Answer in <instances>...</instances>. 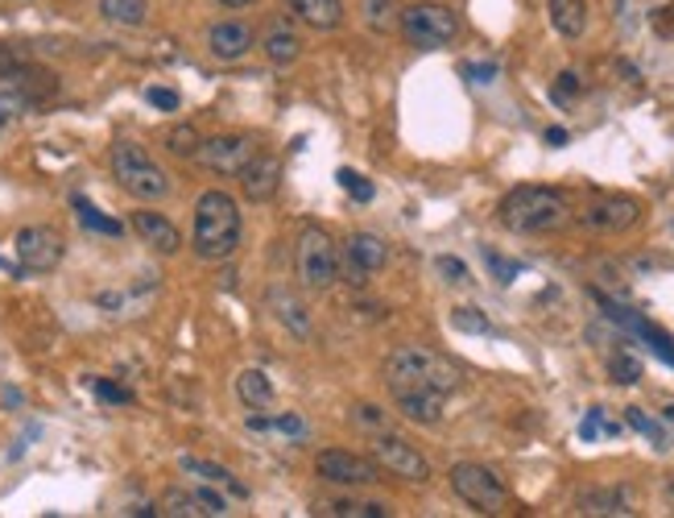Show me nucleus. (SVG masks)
<instances>
[{
  "instance_id": "obj_6",
  "label": "nucleus",
  "mask_w": 674,
  "mask_h": 518,
  "mask_svg": "<svg viewBox=\"0 0 674 518\" xmlns=\"http://www.w3.org/2000/svg\"><path fill=\"white\" fill-rule=\"evenodd\" d=\"M398 25H402L405 42H410L414 51H443V46H452L459 34V18L447 9V4H438V0H418V4L402 9Z\"/></svg>"
},
{
  "instance_id": "obj_16",
  "label": "nucleus",
  "mask_w": 674,
  "mask_h": 518,
  "mask_svg": "<svg viewBox=\"0 0 674 518\" xmlns=\"http://www.w3.org/2000/svg\"><path fill=\"white\" fill-rule=\"evenodd\" d=\"M133 233L150 245L153 253H162V258H174V253L183 249V233L170 225L162 212H150V207L133 212Z\"/></svg>"
},
{
  "instance_id": "obj_12",
  "label": "nucleus",
  "mask_w": 674,
  "mask_h": 518,
  "mask_svg": "<svg viewBox=\"0 0 674 518\" xmlns=\"http://www.w3.org/2000/svg\"><path fill=\"white\" fill-rule=\"evenodd\" d=\"M315 473L323 482L344 485V489H360V485H377L385 477V468L377 465L372 456H356V452L344 449H327L315 456Z\"/></svg>"
},
{
  "instance_id": "obj_25",
  "label": "nucleus",
  "mask_w": 674,
  "mask_h": 518,
  "mask_svg": "<svg viewBox=\"0 0 674 518\" xmlns=\"http://www.w3.org/2000/svg\"><path fill=\"white\" fill-rule=\"evenodd\" d=\"M237 398L249 407V411H270L273 407V381L261 374V369H244L237 378Z\"/></svg>"
},
{
  "instance_id": "obj_10",
  "label": "nucleus",
  "mask_w": 674,
  "mask_h": 518,
  "mask_svg": "<svg viewBox=\"0 0 674 518\" xmlns=\"http://www.w3.org/2000/svg\"><path fill=\"white\" fill-rule=\"evenodd\" d=\"M372 461L385 468V473H393V477H402V482H431V461L422 456L410 440H402V435L393 432H372Z\"/></svg>"
},
{
  "instance_id": "obj_46",
  "label": "nucleus",
  "mask_w": 674,
  "mask_h": 518,
  "mask_svg": "<svg viewBox=\"0 0 674 518\" xmlns=\"http://www.w3.org/2000/svg\"><path fill=\"white\" fill-rule=\"evenodd\" d=\"M546 141L551 145H567V129H546Z\"/></svg>"
},
{
  "instance_id": "obj_48",
  "label": "nucleus",
  "mask_w": 674,
  "mask_h": 518,
  "mask_svg": "<svg viewBox=\"0 0 674 518\" xmlns=\"http://www.w3.org/2000/svg\"><path fill=\"white\" fill-rule=\"evenodd\" d=\"M224 9H244V4H253V0H219Z\"/></svg>"
},
{
  "instance_id": "obj_32",
  "label": "nucleus",
  "mask_w": 674,
  "mask_h": 518,
  "mask_svg": "<svg viewBox=\"0 0 674 518\" xmlns=\"http://www.w3.org/2000/svg\"><path fill=\"white\" fill-rule=\"evenodd\" d=\"M352 423L356 428H365V432H389V414L381 411V407H372V402H356Z\"/></svg>"
},
{
  "instance_id": "obj_7",
  "label": "nucleus",
  "mask_w": 674,
  "mask_h": 518,
  "mask_svg": "<svg viewBox=\"0 0 674 518\" xmlns=\"http://www.w3.org/2000/svg\"><path fill=\"white\" fill-rule=\"evenodd\" d=\"M13 253H18V266L25 274H51V270H58L63 253H67V241L51 225H25L13 237Z\"/></svg>"
},
{
  "instance_id": "obj_29",
  "label": "nucleus",
  "mask_w": 674,
  "mask_h": 518,
  "mask_svg": "<svg viewBox=\"0 0 674 518\" xmlns=\"http://www.w3.org/2000/svg\"><path fill=\"white\" fill-rule=\"evenodd\" d=\"M398 4L393 0H365V21H369L377 34H389L393 25H398Z\"/></svg>"
},
{
  "instance_id": "obj_26",
  "label": "nucleus",
  "mask_w": 674,
  "mask_h": 518,
  "mask_svg": "<svg viewBox=\"0 0 674 518\" xmlns=\"http://www.w3.org/2000/svg\"><path fill=\"white\" fill-rule=\"evenodd\" d=\"M315 515L327 518H385V501H356V498H323L315 501Z\"/></svg>"
},
{
  "instance_id": "obj_4",
  "label": "nucleus",
  "mask_w": 674,
  "mask_h": 518,
  "mask_svg": "<svg viewBox=\"0 0 674 518\" xmlns=\"http://www.w3.org/2000/svg\"><path fill=\"white\" fill-rule=\"evenodd\" d=\"M112 179L141 204L170 195V174L153 162V154L141 141H117L112 145Z\"/></svg>"
},
{
  "instance_id": "obj_30",
  "label": "nucleus",
  "mask_w": 674,
  "mask_h": 518,
  "mask_svg": "<svg viewBox=\"0 0 674 518\" xmlns=\"http://www.w3.org/2000/svg\"><path fill=\"white\" fill-rule=\"evenodd\" d=\"M199 129L195 125H174L166 133V150L178 158H195V150H199Z\"/></svg>"
},
{
  "instance_id": "obj_47",
  "label": "nucleus",
  "mask_w": 674,
  "mask_h": 518,
  "mask_svg": "<svg viewBox=\"0 0 674 518\" xmlns=\"http://www.w3.org/2000/svg\"><path fill=\"white\" fill-rule=\"evenodd\" d=\"M662 498H666V501H671V506H674V473H671V477H666V485H662Z\"/></svg>"
},
{
  "instance_id": "obj_22",
  "label": "nucleus",
  "mask_w": 674,
  "mask_h": 518,
  "mask_svg": "<svg viewBox=\"0 0 674 518\" xmlns=\"http://www.w3.org/2000/svg\"><path fill=\"white\" fill-rule=\"evenodd\" d=\"M398 402V414L410 419V423H418V428H435L438 419H443V395H393Z\"/></svg>"
},
{
  "instance_id": "obj_17",
  "label": "nucleus",
  "mask_w": 674,
  "mask_h": 518,
  "mask_svg": "<svg viewBox=\"0 0 674 518\" xmlns=\"http://www.w3.org/2000/svg\"><path fill=\"white\" fill-rule=\"evenodd\" d=\"M261 51L270 58L273 67H290V63H298V54H303V37L298 30L290 25L286 18H273L265 30H261Z\"/></svg>"
},
{
  "instance_id": "obj_9",
  "label": "nucleus",
  "mask_w": 674,
  "mask_h": 518,
  "mask_svg": "<svg viewBox=\"0 0 674 518\" xmlns=\"http://www.w3.org/2000/svg\"><path fill=\"white\" fill-rule=\"evenodd\" d=\"M257 150H261V145H257L249 133H219V138L199 141L195 162H199L203 171L224 174V179H237V174L257 158Z\"/></svg>"
},
{
  "instance_id": "obj_13",
  "label": "nucleus",
  "mask_w": 674,
  "mask_h": 518,
  "mask_svg": "<svg viewBox=\"0 0 674 518\" xmlns=\"http://www.w3.org/2000/svg\"><path fill=\"white\" fill-rule=\"evenodd\" d=\"M641 216V204L629 199V195H596L584 212H579V225L591 228V233H624L633 228Z\"/></svg>"
},
{
  "instance_id": "obj_2",
  "label": "nucleus",
  "mask_w": 674,
  "mask_h": 518,
  "mask_svg": "<svg viewBox=\"0 0 674 518\" xmlns=\"http://www.w3.org/2000/svg\"><path fill=\"white\" fill-rule=\"evenodd\" d=\"M389 395H456L459 369L443 353L426 345H402L385 361Z\"/></svg>"
},
{
  "instance_id": "obj_39",
  "label": "nucleus",
  "mask_w": 674,
  "mask_h": 518,
  "mask_svg": "<svg viewBox=\"0 0 674 518\" xmlns=\"http://www.w3.org/2000/svg\"><path fill=\"white\" fill-rule=\"evenodd\" d=\"M438 274H443V282H452V287H464L468 282V266L459 258H438Z\"/></svg>"
},
{
  "instance_id": "obj_8",
  "label": "nucleus",
  "mask_w": 674,
  "mask_h": 518,
  "mask_svg": "<svg viewBox=\"0 0 674 518\" xmlns=\"http://www.w3.org/2000/svg\"><path fill=\"white\" fill-rule=\"evenodd\" d=\"M452 489H456L472 510H480V515H497V510L509 501L506 482H501L492 468L472 465V461H464V465L452 468Z\"/></svg>"
},
{
  "instance_id": "obj_27",
  "label": "nucleus",
  "mask_w": 674,
  "mask_h": 518,
  "mask_svg": "<svg viewBox=\"0 0 674 518\" xmlns=\"http://www.w3.org/2000/svg\"><path fill=\"white\" fill-rule=\"evenodd\" d=\"M100 18L112 21V25L137 30V25H145V18H150V4L145 0H100Z\"/></svg>"
},
{
  "instance_id": "obj_3",
  "label": "nucleus",
  "mask_w": 674,
  "mask_h": 518,
  "mask_svg": "<svg viewBox=\"0 0 674 518\" xmlns=\"http://www.w3.org/2000/svg\"><path fill=\"white\" fill-rule=\"evenodd\" d=\"M501 225L509 233H522V237H534V233H558L572 220V207L563 199V191L551 187H513L497 207Z\"/></svg>"
},
{
  "instance_id": "obj_33",
  "label": "nucleus",
  "mask_w": 674,
  "mask_h": 518,
  "mask_svg": "<svg viewBox=\"0 0 674 518\" xmlns=\"http://www.w3.org/2000/svg\"><path fill=\"white\" fill-rule=\"evenodd\" d=\"M608 374H612V381H617V386H638V381H641V361H638V357H629V353H617V357L608 361Z\"/></svg>"
},
{
  "instance_id": "obj_35",
  "label": "nucleus",
  "mask_w": 674,
  "mask_h": 518,
  "mask_svg": "<svg viewBox=\"0 0 674 518\" xmlns=\"http://www.w3.org/2000/svg\"><path fill=\"white\" fill-rule=\"evenodd\" d=\"M624 419H629V428H633V432L650 435V440H654L657 449H666V435H662V428H657V423H654V419H650V414H645V411H638V407H629V411H624Z\"/></svg>"
},
{
  "instance_id": "obj_14",
  "label": "nucleus",
  "mask_w": 674,
  "mask_h": 518,
  "mask_svg": "<svg viewBox=\"0 0 674 518\" xmlns=\"http://www.w3.org/2000/svg\"><path fill=\"white\" fill-rule=\"evenodd\" d=\"M237 179H240V191H244L249 204H270L273 195H278V187H282V158L257 150V158L237 174Z\"/></svg>"
},
{
  "instance_id": "obj_41",
  "label": "nucleus",
  "mask_w": 674,
  "mask_h": 518,
  "mask_svg": "<svg viewBox=\"0 0 674 518\" xmlns=\"http://www.w3.org/2000/svg\"><path fill=\"white\" fill-rule=\"evenodd\" d=\"M145 100L162 112H178V91H170V87H145Z\"/></svg>"
},
{
  "instance_id": "obj_45",
  "label": "nucleus",
  "mask_w": 674,
  "mask_h": 518,
  "mask_svg": "<svg viewBox=\"0 0 674 518\" xmlns=\"http://www.w3.org/2000/svg\"><path fill=\"white\" fill-rule=\"evenodd\" d=\"M91 386H96V395L104 398V402H129V390H120V386H112V381H104V378H96L91 381Z\"/></svg>"
},
{
  "instance_id": "obj_38",
  "label": "nucleus",
  "mask_w": 674,
  "mask_h": 518,
  "mask_svg": "<svg viewBox=\"0 0 674 518\" xmlns=\"http://www.w3.org/2000/svg\"><path fill=\"white\" fill-rule=\"evenodd\" d=\"M21 67H25V51H18V46H4V42H0V84H4L9 75H18Z\"/></svg>"
},
{
  "instance_id": "obj_24",
  "label": "nucleus",
  "mask_w": 674,
  "mask_h": 518,
  "mask_svg": "<svg viewBox=\"0 0 674 518\" xmlns=\"http://www.w3.org/2000/svg\"><path fill=\"white\" fill-rule=\"evenodd\" d=\"M551 25L563 37H584V30H588V0H551Z\"/></svg>"
},
{
  "instance_id": "obj_18",
  "label": "nucleus",
  "mask_w": 674,
  "mask_h": 518,
  "mask_svg": "<svg viewBox=\"0 0 674 518\" xmlns=\"http://www.w3.org/2000/svg\"><path fill=\"white\" fill-rule=\"evenodd\" d=\"M286 9L303 21V25L319 30V34L339 30V25H344V13H348L344 0H286Z\"/></svg>"
},
{
  "instance_id": "obj_36",
  "label": "nucleus",
  "mask_w": 674,
  "mask_h": 518,
  "mask_svg": "<svg viewBox=\"0 0 674 518\" xmlns=\"http://www.w3.org/2000/svg\"><path fill=\"white\" fill-rule=\"evenodd\" d=\"M336 179H339V187L348 191V195H352L356 204H369V199H372V183H369V179H365V174H356V171H339Z\"/></svg>"
},
{
  "instance_id": "obj_19",
  "label": "nucleus",
  "mask_w": 674,
  "mask_h": 518,
  "mask_svg": "<svg viewBox=\"0 0 674 518\" xmlns=\"http://www.w3.org/2000/svg\"><path fill=\"white\" fill-rule=\"evenodd\" d=\"M579 515L629 518L633 515V498H629V489H584L579 494Z\"/></svg>"
},
{
  "instance_id": "obj_20",
  "label": "nucleus",
  "mask_w": 674,
  "mask_h": 518,
  "mask_svg": "<svg viewBox=\"0 0 674 518\" xmlns=\"http://www.w3.org/2000/svg\"><path fill=\"white\" fill-rule=\"evenodd\" d=\"M178 468H183V473H191V477H199V482H207V485H224V489H228V494H237V498H249V485L237 482V473H232V468H224V465H216V461L183 456V461H178Z\"/></svg>"
},
{
  "instance_id": "obj_11",
  "label": "nucleus",
  "mask_w": 674,
  "mask_h": 518,
  "mask_svg": "<svg viewBox=\"0 0 674 518\" xmlns=\"http://www.w3.org/2000/svg\"><path fill=\"white\" fill-rule=\"evenodd\" d=\"M157 515L166 518H224L228 498L219 494V485H174L157 501Z\"/></svg>"
},
{
  "instance_id": "obj_43",
  "label": "nucleus",
  "mask_w": 674,
  "mask_h": 518,
  "mask_svg": "<svg viewBox=\"0 0 674 518\" xmlns=\"http://www.w3.org/2000/svg\"><path fill=\"white\" fill-rule=\"evenodd\" d=\"M464 75L476 84H492L497 79V63H464Z\"/></svg>"
},
{
  "instance_id": "obj_42",
  "label": "nucleus",
  "mask_w": 674,
  "mask_h": 518,
  "mask_svg": "<svg viewBox=\"0 0 674 518\" xmlns=\"http://www.w3.org/2000/svg\"><path fill=\"white\" fill-rule=\"evenodd\" d=\"M600 432H605V411H600V407H591L588 419L579 423V435H584V440H596Z\"/></svg>"
},
{
  "instance_id": "obj_23",
  "label": "nucleus",
  "mask_w": 674,
  "mask_h": 518,
  "mask_svg": "<svg viewBox=\"0 0 674 518\" xmlns=\"http://www.w3.org/2000/svg\"><path fill=\"white\" fill-rule=\"evenodd\" d=\"M270 307L278 311V320H282V324H286V328L294 332L298 341H306V336H311V311H306L290 291L273 287V291H270Z\"/></svg>"
},
{
  "instance_id": "obj_15",
  "label": "nucleus",
  "mask_w": 674,
  "mask_h": 518,
  "mask_svg": "<svg viewBox=\"0 0 674 518\" xmlns=\"http://www.w3.org/2000/svg\"><path fill=\"white\" fill-rule=\"evenodd\" d=\"M253 42H257V30L249 21H219V25L207 30V51L216 54L219 63L244 58V54L253 51Z\"/></svg>"
},
{
  "instance_id": "obj_40",
  "label": "nucleus",
  "mask_w": 674,
  "mask_h": 518,
  "mask_svg": "<svg viewBox=\"0 0 674 518\" xmlns=\"http://www.w3.org/2000/svg\"><path fill=\"white\" fill-rule=\"evenodd\" d=\"M485 261H489L492 274L501 278V282H513V278L522 274V266H518V261H506L501 253H492V249H485Z\"/></svg>"
},
{
  "instance_id": "obj_5",
  "label": "nucleus",
  "mask_w": 674,
  "mask_h": 518,
  "mask_svg": "<svg viewBox=\"0 0 674 518\" xmlns=\"http://www.w3.org/2000/svg\"><path fill=\"white\" fill-rule=\"evenodd\" d=\"M294 270L306 294H323L339 282V249L331 233L319 225H306L298 237V253H294Z\"/></svg>"
},
{
  "instance_id": "obj_44",
  "label": "nucleus",
  "mask_w": 674,
  "mask_h": 518,
  "mask_svg": "<svg viewBox=\"0 0 674 518\" xmlns=\"http://www.w3.org/2000/svg\"><path fill=\"white\" fill-rule=\"evenodd\" d=\"M575 91H579V75H575V71H563V75H558V84H555V100L558 104L572 100Z\"/></svg>"
},
{
  "instance_id": "obj_31",
  "label": "nucleus",
  "mask_w": 674,
  "mask_h": 518,
  "mask_svg": "<svg viewBox=\"0 0 674 518\" xmlns=\"http://www.w3.org/2000/svg\"><path fill=\"white\" fill-rule=\"evenodd\" d=\"M452 328H456V332H472V336H489L492 324H489V315H485V311L456 307V311H452Z\"/></svg>"
},
{
  "instance_id": "obj_34",
  "label": "nucleus",
  "mask_w": 674,
  "mask_h": 518,
  "mask_svg": "<svg viewBox=\"0 0 674 518\" xmlns=\"http://www.w3.org/2000/svg\"><path fill=\"white\" fill-rule=\"evenodd\" d=\"M270 432L286 435V440H303L306 435V419L294 411H282V414H270Z\"/></svg>"
},
{
  "instance_id": "obj_37",
  "label": "nucleus",
  "mask_w": 674,
  "mask_h": 518,
  "mask_svg": "<svg viewBox=\"0 0 674 518\" xmlns=\"http://www.w3.org/2000/svg\"><path fill=\"white\" fill-rule=\"evenodd\" d=\"M339 282H348V287H356V291H365V287H369V270H360L348 253H339Z\"/></svg>"
},
{
  "instance_id": "obj_21",
  "label": "nucleus",
  "mask_w": 674,
  "mask_h": 518,
  "mask_svg": "<svg viewBox=\"0 0 674 518\" xmlns=\"http://www.w3.org/2000/svg\"><path fill=\"white\" fill-rule=\"evenodd\" d=\"M344 253L360 266V270H369V274H377V270H385L389 261V245L377 237V233H352L348 241H344Z\"/></svg>"
},
{
  "instance_id": "obj_28",
  "label": "nucleus",
  "mask_w": 674,
  "mask_h": 518,
  "mask_svg": "<svg viewBox=\"0 0 674 518\" xmlns=\"http://www.w3.org/2000/svg\"><path fill=\"white\" fill-rule=\"evenodd\" d=\"M75 212H79L84 228H96V233H104V237H120V233H124V225H120V220L104 216L100 207H91V204L84 199V195H75Z\"/></svg>"
},
{
  "instance_id": "obj_1",
  "label": "nucleus",
  "mask_w": 674,
  "mask_h": 518,
  "mask_svg": "<svg viewBox=\"0 0 674 518\" xmlns=\"http://www.w3.org/2000/svg\"><path fill=\"white\" fill-rule=\"evenodd\" d=\"M244 237V216L228 191H203L195 199V228H191V249L199 261H228L240 249Z\"/></svg>"
}]
</instances>
